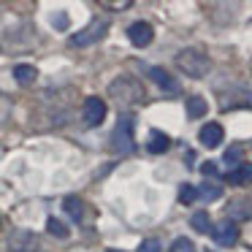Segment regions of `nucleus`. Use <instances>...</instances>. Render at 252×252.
Here are the masks:
<instances>
[{
  "instance_id": "nucleus-1",
  "label": "nucleus",
  "mask_w": 252,
  "mask_h": 252,
  "mask_svg": "<svg viewBox=\"0 0 252 252\" xmlns=\"http://www.w3.org/2000/svg\"><path fill=\"white\" fill-rule=\"evenodd\" d=\"M176 65H179V71L187 73V76L203 79L209 73V68H212V60H209L201 49H182L179 55H176Z\"/></svg>"
},
{
  "instance_id": "nucleus-2",
  "label": "nucleus",
  "mask_w": 252,
  "mask_h": 252,
  "mask_svg": "<svg viewBox=\"0 0 252 252\" xmlns=\"http://www.w3.org/2000/svg\"><path fill=\"white\" fill-rule=\"evenodd\" d=\"M133 127H136V122H133V117H120V122H117V127L111 130V149H114L117 155H130L133 149H136V138H133Z\"/></svg>"
},
{
  "instance_id": "nucleus-3",
  "label": "nucleus",
  "mask_w": 252,
  "mask_h": 252,
  "mask_svg": "<svg viewBox=\"0 0 252 252\" xmlns=\"http://www.w3.org/2000/svg\"><path fill=\"white\" fill-rule=\"evenodd\" d=\"M106 33H109V22H106V19H93L87 28L73 35L71 44L73 46H90V44H95V41H100Z\"/></svg>"
},
{
  "instance_id": "nucleus-4",
  "label": "nucleus",
  "mask_w": 252,
  "mask_h": 252,
  "mask_svg": "<svg viewBox=\"0 0 252 252\" xmlns=\"http://www.w3.org/2000/svg\"><path fill=\"white\" fill-rule=\"evenodd\" d=\"M212 239L217 241L220 247H233L239 241V225L233 220H222V222L212 225Z\"/></svg>"
},
{
  "instance_id": "nucleus-5",
  "label": "nucleus",
  "mask_w": 252,
  "mask_h": 252,
  "mask_svg": "<svg viewBox=\"0 0 252 252\" xmlns=\"http://www.w3.org/2000/svg\"><path fill=\"white\" fill-rule=\"evenodd\" d=\"M127 38H130L133 46H138V49H144V46L152 44L155 38V30L149 22H133L130 28H127Z\"/></svg>"
},
{
  "instance_id": "nucleus-6",
  "label": "nucleus",
  "mask_w": 252,
  "mask_h": 252,
  "mask_svg": "<svg viewBox=\"0 0 252 252\" xmlns=\"http://www.w3.org/2000/svg\"><path fill=\"white\" fill-rule=\"evenodd\" d=\"M222 138H225V130H222V125H220V122H206V125L198 130V141H201L203 147H209V149L220 147V144H222Z\"/></svg>"
},
{
  "instance_id": "nucleus-7",
  "label": "nucleus",
  "mask_w": 252,
  "mask_h": 252,
  "mask_svg": "<svg viewBox=\"0 0 252 252\" xmlns=\"http://www.w3.org/2000/svg\"><path fill=\"white\" fill-rule=\"evenodd\" d=\"M106 120V103L100 98H87L84 100V122H87L90 127H95V125H100V122Z\"/></svg>"
},
{
  "instance_id": "nucleus-8",
  "label": "nucleus",
  "mask_w": 252,
  "mask_h": 252,
  "mask_svg": "<svg viewBox=\"0 0 252 252\" xmlns=\"http://www.w3.org/2000/svg\"><path fill=\"white\" fill-rule=\"evenodd\" d=\"M168 147H171V138L165 136L163 130H149V138H147V149L152 155H163V152H168Z\"/></svg>"
},
{
  "instance_id": "nucleus-9",
  "label": "nucleus",
  "mask_w": 252,
  "mask_h": 252,
  "mask_svg": "<svg viewBox=\"0 0 252 252\" xmlns=\"http://www.w3.org/2000/svg\"><path fill=\"white\" fill-rule=\"evenodd\" d=\"M149 79H152L158 87L168 90V93H179V84L171 79V73L165 71V68H149Z\"/></svg>"
},
{
  "instance_id": "nucleus-10",
  "label": "nucleus",
  "mask_w": 252,
  "mask_h": 252,
  "mask_svg": "<svg viewBox=\"0 0 252 252\" xmlns=\"http://www.w3.org/2000/svg\"><path fill=\"white\" fill-rule=\"evenodd\" d=\"M228 182L230 185H252V163H239L233 171L228 174Z\"/></svg>"
},
{
  "instance_id": "nucleus-11",
  "label": "nucleus",
  "mask_w": 252,
  "mask_h": 252,
  "mask_svg": "<svg viewBox=\"0 0 252 252\" xmlns=\"http://www.w3.org/2000/svg\"><path fill=\"white\" fill-rule=\"evenodd\" d=\"M209 103L201 98V95H192V98H187V117L190 120H201L203 114H206Z\"/></svg>"
},
{
  "instance_id": "nucleus-12",
  "label": "nucleus",
  "mask_w": 252,
  "mask_h": 252,
  "mask_svg": "<svg viewBox=\"0 0 252 252\" xmlns=\"http://www.w3.org/2000/svg\"><path fill=\"white\" fill-rule=\"evenodd\" d=\"M190 225H192V230H198V233H209V230H212V217H209L206 209H198V212L190 217Z\"/></svg>"
},
{
  "instance_id": "nucleus-13",
  "label": "nucleus",
  "mask_w": 252,
  "mask_h": 252,
  "mask_svg": "<svg viewBox=\"0 0 252 252\" xmlns=\"http://www.w3.org/2000/svg\"><path fill=\"white\" fill-rule=\"evenodd\" d=\"M63 206H65V212L71 214L73 222H82V220H84V203L79 201L76 195H68L65 201H63Z\"/></svg>"
},
{
  "instance_id": "nucleus-14",
  "label": "nucleus",
  "mask_w": 252,
  "mask_h": 252,
  "mask_svg": "<svg viewBox=\"0 0 252 252\" xmlns=\"http://www.w3.org/2000/svg\"><path fill=\"white\" fill-rule=\"evenodd\" d=\"M35 76H38V71H35L33 65H17L14 68V79H17L19 84H33Z\"/></svg>"
},
{
  "instance_id": "nucleus-15",
  "label": "nucleus",
  "mask_w": 252,
  "mask_h": 252,
  "mask_svg": "<svg viewBox=\"0 0 252 252\" xmlns=\"http://www.w3.org/2000/svg\"><path fill=\"white\" fill-rule=\"evenodd\" d=\"M222 160L228 165H239V163H244V147H241V144H233V147H228L225 149V155H222Z\"/></svg>"
},
{
  "instance_id": "nucleus-16",
  "label": "nucleus",
  "mask_w": 252,
  "mask_h": 252,
  "mask_svg": "<svg viewBox=\"0 0 252 252\" xmlns=\"http://www.w3.org/2000/svg\"><path fill=\"white\" fill-rule=\"evenodd\" d=\"M220 195H222V187L214 185V182H206V185L198 187V198H203V201H217Z\"/></svg>"
},
{
  "instance_id": "nucleus-17",
  "label": "nucleus",
  "mask_w": 252,
  "mask_h": 252,
  "mask_svg": "<svg viewBox=\"0 0 252 252\" xmlns=\"http://www.w3.org/2000/svg\"><path fill=\"white\" fill-rule=\"evenodd\" d=\"M198 201V187L190 185V182H185V185H179V203H195Z\"/></svg>"
},
{
  "instance_id": "nucleus-18",
  "label": "nucleus",
  "mask_w": 252,
  "mask_h": 252,
  "mask_svg": "<svg viewBox=\"0 0 252 252\" xmlns=\"http://www.w3.org/2000/svg\"><path fill=\"white\" fill-rule=\"evenodd\" d=\"M46 230H49L52 236H57V239H68V228H65V222H60L57 217H49V220H46Z\"/></svg>"
},
{
  "instance_id": "nucleus-19",
  "label": "nucleus",
  "mask_w": 252,
  "mask_h": 252,
  "mask_svg": "<svg viewBox=\"0 0 252 252\" xmlns=\"http://www.w3.org/2000/svg\"><path fill=\"white\" fill-rule=\"evenodd\" d=\"M168 252H195V244H192L190 239H187V236H179V239L174 241V244H171V250Z\"/></svg>"
},
{
  "instance_id": "nucleus-20",
  "label": "nucleus",
  "mask_w": 252,
  "mask_h": 252,
  "mask_svg": "<svg viewBox=\"0 0 252 252\" xmlns=\"http://www.w3.org/2000/svg\"><path fill=\"white\" fill-rule=\"evenodd\" d=\"M138 252H163V244H160L158 239H144L141 247H138Z\"/></svg>"
},
{
  "instance_id": "nucleus-21",
  "label": "nucleus",
  "mask_w": 252,
  "mask_h": 252,
  "mask_svg": "<svg viewBox=\"0 0 252 252\" xmlns=\"http://www.w3.org/2000/svg\"><path fill=\"white\" fill-rule=\"evenodd\" d=\"M201 174L206 176V179H217V176H220L217 163H212V160H209V163H203V165H201Z\"/></svg>"
},
{
  "instance_id": "nucleus-22",
  "label": "nucleus",
  "mask_w": 252,
  "mask_h": 252,
  "mask_svg": "<svg viewBox=\"0 0 252 252\" xmlns=\"http://www.w3.org/2000/svg\"><path fill=\"white\" fill-rule=\"evenodd\" d=\"M52 25H55V28H60V30H65V28H68V17H65V14L60 11V14H57V17H55V19H52Z\"/></svg>"
},
{
  "instance_id": "nucleus-23",
  "label": "nucleus",
  "mask_w": 252,
  "mask_h": 252,
  "mask_svg": "<svg viewBox=\"0 0 252 252\" xmlns=\"http://www.w3.org/2000/svg\"><path fill=\"white\" fill-rule=\"evenodd\" d=\"M109 8H127L130 6V0H122V3H106Z\"/></svg>"
},
{
  "instance_id": "nucleus-24",
  "label": "nucleus",
  "mask_w": 252,
  "mask_h": 252,
  "mask_svg": "<svg viewBox=\"0 0 252 252\" xmlns=\"http://www.w3.org/2000/svg\"><path fill=\"white\" fill-rule=\"evenodd\" d=\"M106 252H122V250H106Z\"/></svg>"
},
{
  "instance_id": "nucleus-25",
  "label": "nucleus",
  "mask_w": 252,
  "mask_h": 252,
  "mask_svg": "<svg viewBox=\"0 0 252 252\" xmlns=\"http://www.w3.org/2000/svg\"><path fill=\"white\" fill-rule=\"evenodd\" d=\"M0 222H3V220H0Z\"/></svg>"
}]
</instances>
